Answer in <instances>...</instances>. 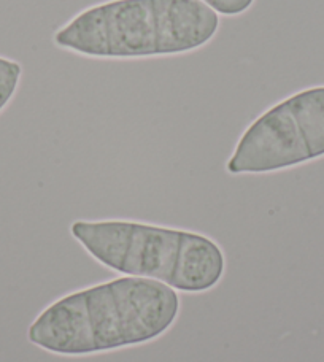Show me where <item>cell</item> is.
<instances>
[{"label": "cell", "instance_id": "6da1fadb", "mask_svg": "<svg viewBox=\"0 0 324 362\" xmlns=\"http://www.w3.org/2000/svg\"><path fill=\"white\" fill-rule=\"evenodd\" d=\"M177 291L158 280L121 276L67 294L32 322V345L62 356L120 350L166 334L177 320Z\"/></svg>", "mask_w": 324, "mask_h": 362}, {"label": "cell", "instance_id": "7a4b0ae2", "mask_svg": "<svg viewBox=\"0 0 324 362\" xmlns=\"http://www.w3.org/2000/svg\"><path fill=\"white\" fill-rule=\"evenodd\" d=\"M219 15L199 0H108L81 10L53 35L56 48L96 59L191 53L219 30Z\"/></svg>", "mask_w": 324, "mask_h": 362}, {"label": "cell", "instance_id": "3957f363", "mask_svg": "<svg viewBox=\"0 0 324 362\" xmlns=\"http://www.w3.org/2000/svg\"><path fill=\"white\" fill-rule=\"evenodd\" d=\"M70 234L102 266L127 276L158 280L183 293L215 288L226 270L219 245L197 232L105 219L75 221Z\"/></svg>", "mask_w": 324, "mask_h": 362}, {"label": "cell", "instance_id": "277c9868", "mask_svg": "<svg viewBox=\"0 0 324 362\" xmlns=\"http://www.w3.org/2000/svg\"><path fill=\"white\" fill-rule=\"evenodd\" d=\"M324 158V85L310 86L258 116L245 129L226 169L270 173Z\"/></svg>", "mask_w": 324, "mask_h": 362}, {"label": "cell", "instance_id": "5b68a950", "mask_svg": "<svg viewBox=\"0 0 324 362\" xmlns=\"http://www.w3.org/2000/svg\"><path fill=\"white\" fill-rule=\"evenodd\" d=\"M23 80V66L15 59L0 56V113L10 105Z\"/></svg>", "mask_w": 324, "mask_h": 362}, {"label": "cell", "instance_id": "8992f818", "mask_svg": "<svg viewBox=\"0 0 324 362\" xmlns=\"http://www.w3.org/2000/svg\"><path fill=\"white\" fill-rule=\"evenodd\" d=\"M219 16H238L248 11L256 0H199Z\"/></svg>", "mask_w": 324, "mask_h": 362}]
</instances>
